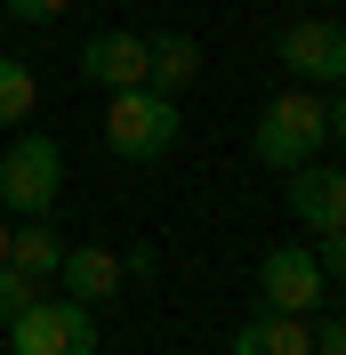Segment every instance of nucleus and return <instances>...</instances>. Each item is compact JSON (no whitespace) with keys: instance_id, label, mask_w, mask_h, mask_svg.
Segmentation results:
<instances>
[{"instance_id":"f257e3e1","label":"nucleus","mask_w":346,"mask_h":355,"mask_svg":"<svg viewBox=\"0 0 346 355\" xmlns=\"http://www.w3.org/2000/svg\"><path fill=\"white\" fill-rule=\"evenodd\" d=\"M330 146V121H322V97L314 89H282L274 105L258 113V130H250V154L266 162V170H306V162H322Z\"/></svg>"},{"instance_id":"f03ea898","label":"nucleus","mask_w":346,"mask_h":355,"mask_svg":"<svg viewBox=\"0 0 346 355\" xmlns=\"http://www.w3.org/2000/svg\"><path fill=\"white\" fill-rule=\"evenodd\" d=\"M177 137H185V113H177V97H161V89H121L105 105V146L129 154V162L177 154Z\"/></svg>"},{"instance_id":"7ed1b4c3","label":"nucleus","mask_w":346,"mask_h":355,"mask_svg":"<svg viewBox=\"0 0 346 355\" xmlns=\"http://www.w3.org/2000/svg\"><path fill=\"white\" fill-rule=\"evenodd\" d=\"M65 202V146L57 137H17L0 154V210L8 218H48Z\"/></svg>"},{"instance_id":"20e7f679","label":"nucleus","mask_w":346,"mask_h":355,"mask_svg":"<svg viewBox=\"0 0 346 355\" xmlns=\"http://www.w3.org/2000/svg\"><path fill=\"white\" fill-rule=\"evenodd\" d=\"M8 355H97V315L73 299H41L24 323H8Z\"/></svg>"},{"instance_id":"39448f33","label":"nucleus","mask_w":346,"mask_h":355,"mask_svg":"<svg viewBox=\"0 0 346 355\" xmlns=\"http://www.w3.org/2000/svg\"><path fill=\"white\" fill-rule=\"evenodd\" d=\"M258 307L266 315H314L322 307V266L306 243H282L258 259Z\"/></svg>"},{"instance_id":"423d86ee","label":"nucleus","mask_w":346,"mask_h":355,"mask_svg":"<svg viewBox=\"0 0 346 355\" xmlns=\"http://www.w3.org/2000/svg\"><path fill=\"white\" fill-rule=\"evenodd\" d=\"M282 65L306 89H346V24H322V17L282 24Z\"/></svg>"},{"instance_id":"0eeeda50","label":"nucleus","mask_w":346,"mask_h":355,"mask_svg":"<svg viewBox=\"0 0 346 355\" xmlns=\"http://www.w3.org/2000/svg\"><path fill=\"white\" fill-rule=\"evenodd\" d=\"M81 73L97 89H145L153 81V57H145V33H129V24H113V33H89L81 41Z\"/></svg>"},{"instance_id":"6e6552de","label":"nucleus","mask_w":346,"mask_h":355,"mask_svg":"<svg viewBox=\"0 0 346 355\" xmlns=\"http://www.w3.org/2000/svg\"><path fill=\"white\" fill-rule=\"evenodd\" d=\"M290 210L306 234H346V170H330V162L290 170Z\"/></svg>"},{"instance_id":"1a4fd4ad","label":"nucleus","mask_w":346,"mask_h":355,"mask_svg":"<svg viewBox=\"0 0 346 355\" xmlns=\"http://www.w3.org/2000/svg\"><path fill=\"white\" fill-rule=\"evenodd\" d=\"M57 283H65V299L73 307H113L121 291H129V275H121V259L113 250H97V243H81V250H65V266H57Z\"/></svg>"},{"instance_id":"9d476101","label":"nucleus","mask_w":346,"mask_h":355,"mask_svg":"<svg viewBox=\"0 0 346 355\" xmlns=\"http://www.w3.org/2000/svg\"><path fill=\"white\" fill-rule=\"evenodd\" d=\"M226 355H314V323H306V315H266V307H258V315L234 331Z\"/></svg>"},{"instance_id":"9b49d317","label":"nucleus","mask_w":346,"mask_h":355,"mask_svg":"<svg viewBox=\"0 0 346 355\" xmlns=\"http://www.w3.org/2000/svg\"><path fill=\"white\" fill-rule=\"evenodd\" d=\"M8 266L33 275V283H57V266H65L57 226H48V218H17V226H8Z\"/></svg>"},{"instance_id":"f8f14e48","label":"nucleus","mask_w":346,"mask_h":355,"mask_svg":"<svg viewBox=\"0 0 346 355\" xmlns=\"http://www.w3.org/2000/svg\"><path fill=\"white\" fill-rule=\"evenodd\" d=\"M145 57H153V81L145 89H161V97L194 89V73H201V41L194 33H145Z\"/></svg>"},{"instance_id":"ddd939ff","label":"nucleus","mask_w":346,"mask_h":355,"mask_svg":"<svg viewBox=\"0 0 346 355\" xmlns=\"http://www.w3.org/2000/svg\"><path fill=\"white\" fill-rule=\"evenodd\" d=\"M33 97H41L33 65H24V57H0V130H8V121H24V113H33Z\"/></svg>"},{"instance_id":"4468645a","label":"nucleus","mask_w":346,"mask_h":355,"mask_svg":"<svg viewBox=\"0 0 346 355\" xmlns=\"http://www.w3.org/2000/svg\"><path fill=\"white\" fill-rule=\"evenodd\" d=\"M48 291L33 283V275H17V266H0V331H8V323H24V315L41 307Z\"/></svg>"},{"instance_id":"2eb2a0df","label":"nucleus","mask_w":346,"mask_h":355,"mask_svg":"<svg viewBox=\"0 0 346 355\" xmlns=\"http://www.w3.org/2000/svg\"><path fill=\"white\" fill-rule=\"evenodd\" d=\"M314 266H322V283H346V234H314Z\"/></svg>"},{"instance_id":"dca6fc26","label":"nucleus","mask_w":346,"mask_h":355,"mask_svg":"<svg viewBox=\"0 0 346 355\" xmlns=\"http://www.w3.org/2000/svg\"><path fill=\"white\" fill-rule=\"evenodd\" d=\"M73 0H8V17H24V24H48V17H65Z\"/></svg>"},{"instance_id":"f3484780","label":"nucleus","mask_w":346,"mask_h":355,"mask_svg":"<svg viewBox=\"0 0 346 355\" xmlns=\"http://www.w3.org/2000/svg\"><path fill=\"white\" fill-rule=\"evenodd\" d=\"M314 355H346V315H330L322 331H314Z\"/></svg>"},{"instance_id":"a211bd4d","label":"nucleus","mask_w":346,"mask_h":355,"mask_svg":"<svg viewBox=\"0 0 346 355\" xmlns=\"http://www.w3.org/2000/svg\"><path fill=\"white\" fill-rule=\"evenodd\" d=\"M322 121H330V146H346V89H338V97L322 105Z\"/></svg>"},{"instance_id":"6ab92c4d","label":"nucleus","mask_w":346,"mask_h":355,"mask_svg":"<svg viewBox=\"0 0 346 355\" xmlns=\"http://www.w3.org/2000/svg\"><path fill=\"white\" fill-rule=\"evenodd\" d=\"M0 266H8V218H0Z\"/></svg>"}]
</instances>
